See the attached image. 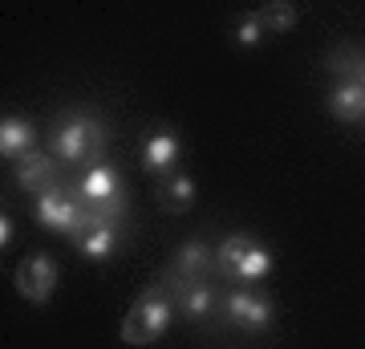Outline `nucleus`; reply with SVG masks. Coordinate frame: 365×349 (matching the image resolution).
<instances>
[{"instance_id":"1","label":"nucleus","mask_w":365,"mask_h":349,"mask_svg":"<svg viewBox=\"0 0 365 349\" xmlns=\"http://www.w3.org/2000/svg\"><path fill=\"white\" fill-rule=\"evenodd\" d=\"M110 143V130L106 122L93 110H66L57 114L53 122V134H49V151L66 163H98V155L106 151Z\"/></svg>"},{"instance_id":"2","label":"nucleus","mask_w":365,"mask_h":349,"mask_svg":"<svg viewBox=\"0 0 365 349\" xmlns=\"http://www.w3.org/2000/svg\"><path fill=\"white\" fill-rule=\"evenodd\" d=\"M170 321H175V300L163 285H155L130 305L126 321H122V341L126 345H155L170 329Z\"/></svg>"},{"instance_id":"3","label":"nucleus","mask_w":365,"mask_h":349,"mask_svg":"<svg viewBox=\"0 0 365 349\" xmlns=\"http://www.w3.org/2000/svg\"><path fill=\"white\" fill-rule=\"evenodd\" d=\"M33 211H37V223L49 228V232H61V236L81 232V203L73 195V183H57L49 191H41Z\"/></svg>"},{"instance_id":"4","label":"nucleus","mask_w":365,"mask_h":349,"mask_svg":"<svg viewBox=\"0 0 365 349\" xmlns=\"http://www.w3.org/2000/svg\"><path fill=\"white\" fill-rule=\"evenodd\" d=\"M57 280H61V272H57V260L53 256H25L21 260V268H16V293L33 305H45V300L57 293Z\"/></svg>"},{"instance_id":"5","label":"nucleus","mask_w":365,"mask_h":349,"mask_svg":"<svg viewBox=\"0 0 365 349\" xmlns=\"http://www.w3.org/2000/svg\"><path fill=\"white\" fill-rule=\"evenodd\" d=\"M223 313H227V321L240 325V329H252V333H260L272 325V300L260 297L256 288H235L232 297L223 300Z\"/></svg>"},{"instance_id":"6","label":"nucleus","mask_w":365,"mask_h":349,"mask_svg":"<svg viewBox=\"0 0 365 349\" xmlns=\"http://www.w3.org/2000/svg\"><path fill=\"white\" fill-rule=\"evenodd\" d=\"M211 268H215V248H207L203 240H182L175 248V272H170V280H175V288L203 285Z\"/></svg>"},{"instance_id":"7","label":"nucleus","mask_w":365,"mask_h":349,"mask_svg":"<svg viewBox=\"0 0 365 349\" xmlns=\"http://www.w3.org/2000/svg\"><path fill=\"white\" fill-rule=\"evenodd\" d=\"M179 155H182L179 134H175L170 126H163V130H155V134L146 138V146H143V171L167 179V175H175V167H179Z\"/></svg>"},{"instance_id":"8","label":"nucleus","mask_w":365,"mask_h":349,"mask_svg":"<svg viewBox=\"0 0 365 349\" xmlns=\"http://www.w3.org/2000/svg\"><path fill=\"white\" fill-rule=\"evenodd\" d=\"M13 175L21 191H49V187H57V155L53 151H33V155L16 158Z\"/></svg>"},{"instance_id":"9","label":"nucleus","mask_w":365,"mask_h":349,"mask_svg":"<svg viewBox=\"0 0 365 349\" xmlns=\"http://www.w3.org/2000/svg\"><path fill=\"white\" fill-rule=\"evenodd\" d=\"M33 143H37V130H33V122L21 114H4L0 118V155L4 158H25L33 155Z\"/></svg>"},{"instance_id":"10","label":"nucleus","mask_w":365,"mask_h":349,"mask_svg":"<svg viewBox=\"0 0 365 349\" xmlns=\"http://www.w3.org/2000/svg\"><path fill=\"white\" fill-rule=\"evenodd\" d=\"M329 110L341 122H361L365 118V86H357L349 78H337L333 90H329Z\"/></svg>"},{"instance_id":"11","label":"nucleus","mask_w":365,"mask_h":349,"mask_svg":"<svg viewBox=\"0 0 365 349\" xmlns=\"http://www.w3.org/2000/svg\"><path fill=\"white\" fill-rule=\"evenodd\" d=\"M73 244L86 260H110L122 244V236H118V223H102V228H86L81 236H73Z\"/></svg>"},{"instance_id":"12","label":"nucleus","mask_w":365,"mask_h":349,"mask_svg":"<svg viewBox=\"0 0 365 349\" xmlns=\"http://www.w3.org/2000/svg\"><path fill=\"white\" fill-rule=\"evenodd\" d=\"M175 309H179L187 321H203V317L215 313V293H211L207 280H203V285H182V288H175Z\"/></svg>"},{"instance_id":"13","label":"nucleus","mask_w":365,"mask_h":349,"mask_svg":"<svg viewBox=\"0 0 365 349\" xmlns=\"http://www.w3.org/2000/svg\"><path fill=\"white\" fill-rule=\"evenodd\" d=\"M252 236H244V232H235V236H227L220 248H215V272H220L223 280H235V272H240V264H244V256L252 252Z\"/></svg>"},{"instance_id":"14","label":"nucleus","mask_w":365,"mask_h":349,"mask_svg":"<svg viewBox=\"0 0 365 349\" xmlns=\"http://www.w3.org/2000/svg\"><path fill=\"white\" fill-rule=\"evenodd\" d=\"M163 203L170 211H187V207L195 203V179L187 175V171H175L163 179Z\"/></svg>"},{"instance_id":"15","label":"nucleus","mask_w":365,"mask_h":349,"mask_svg":"<svg viewBox=\"0 0 365 349\" xmlns=\"http://www.w3.org/2000/svg\"><path fill=\"white\" fill-rule=\"evenodd\" d=\"M272 264H276V260H272V248L256 240V244H252V252L244 256V264H240V272H235V280H244V285H260L264 276L272 272Z\"/></svg>"},{"instance_id":"16","label":"nucleus","mask_w":365,"mask_h":349,"mask_svg":"<svg viewBox=\"0 0 365 349\" xmlns=\"http://www.w3.org/2000/svg\"><path fill=\"white\" fill-rule=\"evenodd\" d=\"M260 16H264V29H268V33H288V29L300 21V9L288 4V0H272V4L260 9Z\"/></svg>"},{"instance_id":"17","label":"nucleus","mask_w":365,"mask_h":349,"mask_svg":"<svg viewBox=\"0 0 365 349\" xmlns=\"http://www.w3.org/2000/svg\"><path fill=\"white\" fill-rule=\"evenodd\" d=\"M329 69L341 74V78L357 81V86H365V53H349V49L329 53Z\"/></svg>"},{"instance_id":"18","label":"nucleus","mask_w":365,"mask_h":349,"mask_svg":"<svg viewBox=\"0 0 365 349\" xmlns=\"http://www.w3.org/2000/svg\"><path fill=\"white\" fill-rule=\"evenodd\" d=\"M264 33H268V29H264L260 9H256V13H244L240 21H235V29H232L235 45H244V49H256V45L264 41Z\"/></svg>"},{"instance_id":"19","label":"nucleus","mask_w":365,"mask_h":349,"mask_svg":"<svg viewBox=\"0 0 365 349\" xmlns=\"http://www.w3.org/2000/svg\"><path fill=\"white\" fill-rule=\"evenodd\" d=\"M13 240H16V223L9 220V211H4V216H0V248L9 252V244H13Z\"/></svg>"}]
</instances>
